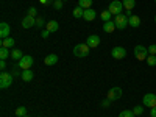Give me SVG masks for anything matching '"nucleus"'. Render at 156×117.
I'll use <instances>...</instances> for the list:
<instances>
[{"mask_svg": "<svg viewBox=\"0 0 156 117\" xmlns=\"http://www.w3.org/2000/svg\"><path fill=\"white\" fill-rule=\"evenodd\" d=\"M89 50H90V47L87 44H76L72 50V53L76 58H86L89 55Z\"/></svg>", "mask_w": 156, "mask_h": 117, "instance_id": "1", "label": "nucleus"}, {"mask_svg": "<svg viewBox=\"0 0 156 117\" xmlns=\"http://www.w3.org/2000/svg\"><path fill=\"white\" fill-rule=\"evenodd\" d=\"M148 47H144V45H136L134 47V56L137 61H145L147 56H148Z\"/></svg>", "mask_w": 156, "mask_h": 117, "instance_id": "2", "label": "nucleus"}, {"mask_svg": "<svg viewBox=\"0 0 156 117\" xmlns=\"http://www.w3.org/2000/svg\"><path fill=\"white\" fill-rule=\"evenodd\" d=\"M11 84H12V73L3 70L2 73H0V87H2V89H8Z\"/></svg>", "mask_w": 156, "mask_h": 117, "instance_id": "3", "label": "nucleus"}, {"mask_svg": "<svg viewBox=\"0 0 156 117\" xmlns=\"http://www.w3.org/2000/svg\"><path fill=\"white\" fill-rule=\"evenodd\" d=\"M109 11H111V14L112 16H119V14H123V3L120 2V0H112L111 2V5H109V8H108Z\"/></svg>", "mask_w": 156, "mask_h": 117, "instance_id": "4", "label": "nucleus"}, {"mask_svg": "<svg viewBox=\"0 0 156 117\" xmlns=\"http://www.w3.org/2000/svg\"><path fill=\"white\" fill-rule=\"evenodd\" d=\"M114 23H115L117 30H125L128 27V17L125 14H119V16L114 17Z\"/></svg>", "mask_w": 156, "mask_h": 117, "instance_id": "5", "label": "nucleus"}, {"mask_svg": "<svg viewBox=\"0 0 156 117\" xmlns=\"http://www.w3.org/2000/svg\"><path fill=\"white\" fill-rule=\"evenodd\" d=\"M33 62H34V59H33V56H30V55H23V58L19 61V67L22 69V70H27V69H31V66H33Z\"/></svg>", "mask_w": 156, "mask_h": 117, "instance_id": "6", "label": "nucleus"}, {"mask_svg": "<svg viewBox=\"0 0 156 117\" xmlns=\"http://www.w3.org/2000/svg\"><path fill=\"white\" fill-rule=\"evenodd\" d=\"M120 97H122V87H119V86H114V87H111V89L108 90V98H109L111 101L119 100Z\"/></svg>", "mask_w": 156, "mask_h": 117, "instance_id": "7", "label": "nucleus"}, {"mask_svg": "<svg viewBox=\"0 0 156 117\" xmlns=\"http://www.w3.org/2000/svg\"><path fill=\"white\" fill-rule=\"evenodd\" d=\"M142 103H144V106L147 108H154L156 106V95L154 94H145L144 98H142Z\"/></svg>", "mask_w": 156, "mask_h": 117, "instance_id": "8", "label": "nucleus"}, {"mask_svg": "<svg viewBox=\"0 0 156 117\" xmlns=\"http://www.w3.org/2000/svg\"><path fill=\"white\" fill-rule=\"evenodd\" d=\"M111 56H112L114 59H123V58L126 56V50H125L123 47H114V48L111 50Z\"/></svg>", "mask_w": 156, "mask_h": 117, "instance_id": "9", "label": "nucleus"}, {"mask_svg": "<svg viewBox=\"0 0 156 117\" xmlns=\"http://www.w3.org/2000/svg\"><path fill=\"white\" fill-rule=\"evenodd\" d=\"M86 44H87L90 48H97V47L100 45V37H98L97 34H90V36H87V39H86Z\"/></svg>", "mask_w": 156, "mask_h": 117, "instance_id": "10", "label": "nucleus"}, {"mask_svg": "<svg viewBox=\"0 0 156 117\" xmlns=\"http://www.w3.org/2000/svg\"><path fill=\"white\" fill-rule=\"evenodd\" d=\"M9 33H11L9 23H6V22H2V23H0V37H2V39H6V37H9Z\"/></svg>", "mask_w": 156, "mask_h": 117, "instance_id": "11", "label": "nucleus"}, {"mask_svg": "<svg viewBox=\"0 0 156 117\" xmlns=\"http://www.w3.org/2000/svg\"><path fill=\"white\" fill-rule=\"evenodd\" d=\"M31 27H36V17L25 16L22 19V28H31Z\"/></svg>", "mask_w": 156, "mask_h": 117, "instance_id": "12", "label": "nucleus"}, {"mask_svg": "<svg viewBox=\"0 0 156 117\" xmlns=\"http://www.w3.org/2000/svg\"><path fill=\"white\" fill-rule=\"evenodd\" d=\"M20 78H22V81H25V83H30L33 78H34V72L31 70V69H27V70H22V75H20Z\"/></svg>", "mask_w": 156, "mask_h": 117, "instance_id": "13", "label": "nucleus"}, {"mask_svg": "<svg viewBox=\"0 0 156 117\" xmlns=\"http://www.w3.org/2000/svg\"><path fill=\"white\" fill-rule=\"evenodd\" d=\"M83 17H84V20H87V22H92V20H95V17H97V12H95V9L87 8V9H84Z\"/></svg>", "mask_w": 156, "mask_h": 117, "instance_id": "14", "label": "nucleus"}, {"mask_svg": "<svg viewBox=\"0 0 156 117\" xmlns=\"http://www.w3.org/2000/svg\"><path fill=\"white\" fill-rule=\"evenodd\" d=\"M58 55H55V53H51V55H47L45 56V59H44V62H45V66H55V64L58 62Z\"/></svg>", "mask_w": 156, "mask_h": 117, "instance_id": "15", "label": "nucleus"}, {"mask_svg": "<svg viewBox=\"0 0 156 117\" xmlns=\"http://www.w3.org/2000/svg\"><path fill=\"white\" fill-rule=\"evenodd\" d=\"M114 30H115V23H114V20H109V22H103V31H105V33L111 34Z\"/></svg>", "mask_w": 156, "mask_h": 117, "instance_id": "16", "label": "nucleus"}, {"mask_svg": "<svg viewBox=\"0 0 156 117\" xmlns=\"http://www.w3.org/2000/svg\"><path fill=\"white\" fill-rule=\"evenodd\" d=\"M45 30H48L50 33H56L58 30H59V23L56 22V20H48L47 22V28Z\"/></svg>", "mask_w": 156, "mask_h": 117, "instance_id": "17", "label": "nucleus"}, {"mask_svg": "<svg viewBox=\"0 0 156 117\" xmlns=\"http://www.w3.org/2000/svg\"><path fill=\"white\" fill-rule=\"evenodd\" d=\"M128 25H129V27H133V28H137L139 25H140V17H139V16L128 17Z\"/></svg>", "mask_w": 156, "mask_h": 117, "instance_id": "18", "label": "nucleus"}, {"mask_svg": "<svg viewBox=\"0 0 156 117\" xmlns=\"http://www.w3.org/2000/svg\"><path fill=\"white\" fill-rule=\"evenodd\" d=\"M22 58H23V55H22V51H20L19 48H12V50H11V59H14V61L19 62Z\"/></svg>", "mask_w": 156, "mask_h": 117, "instance_id": "19", "label": "nucleus"}, {"mask_svg": "<svg viewBox=\"0 0 156 117\" xmlns=\"http://www.w3.org/2000/svg\"><path fill=\"white\" fill-rule=\"evenodd\" d=\"M72 14H73V17H75V19H81V17H83V14H84V8H81V6L73 8Z\"/></svg>", "mask_w": 156, "mask_h": 117, "instance_id": "20", "label": "nucleus"}, {"mask_svg": "<svg viewBox=\"0 0 156 117\" xmlns=\"http://www.w3.org/2000/svg\"><path fill=\"white\" fill-rule=\"evenodd\" d=\"M14 44H16V41H14V39H12L11 36L6 37V39H2V47L9 48V47H14Z\"/></svg>", "mask_w": 156, "mask_h": 117, "instance_id": "21", "label": "nucleus"}, {"mask_svg": "<svg viewBox=\"0 0 156 117\" xmlns=\"http://www.w3.org/2000/svg\"><path fill=\"white\" fill-rule=\"evenodd\" d=\"M100 17H101V20H103V22H109V20H112V19H111V17H112V14H111V11H109V9L101 11Z\"/></svg>", "mask_w": 156, "mask_h": 117, "instance_id": "22", "label": "nucleus"}, {"mask_svg": "<svg viewBox=\"0 0 156 117\" xmlns=\"http://www.w3.org/2000/svg\"><path fill=\"white\" fill-rule=\"evenodd\" d=\"M122 3H123V8L125 9H131L136 6V0H122Z\"/></svg>", "mask_w": 156, "mask_h": 117, "instance_id": "23", "label": "nucleus"}, {"mask_svg": "<svg viewBox=\"0 0 156 117\" xmlns=\"http://www.w3.org/2000/svg\"><path fill=\"white\" fill-rule=\"evenodd\" d=\"M9 56H11L9 48H6V47H0V59H8Z\"/></svg>", "mask_w": 156, "mask_h": 117, "instance_id": "24", "label": "nucleus"}, {"mask_svg": "<svg viewBox=\"0 0 156 117\" xmlns=\"http://www.w3.org/2000/svg\"><path fill=\"white\" fill-rule=\"evenodd\" d=\"M78 6H81V8L87 9V8L92 6V0H78Z\"/></svg>", "mask_w": 156, "mask_h": 117, "instance_id": "25", "label": "nucleus"}, {"mask_svg": "<svg viewBox=\"0 0 156 117\" xmlns=\"http://www.w3.org/2000/svg\"><path fill=\"white\" fill-rule=\"evenodd\" d=\"M16 115L25 117V115H27V108H25V106H19V108L16 109Z\"/></svg>", "mask_w": 156, "mask_h": 117, "instance_id": "26", "label": "nucleus"}, {"mask_svg": "<svg viewBox=\"0 0 156 117\" xmlns=\"http://www.w3.org/2000/svg\"><path fill=\"white\" fill-rule=\"evenodd\" d=\"M147 64L151 66V67H154L156 66V55H148L147 56Z\"/></svg>", "mask_w": 156, "mask_h": 117, "instance_id": "27", "label": "nucleus"}, {"mask_svg": "<svg viewBox=\"0 0 156 117\" xmlns=\"http://www.w3.org/2000/svg\"><path fill=\"white\" fill-rule=\"evenodd\" d=\"M119 117H134V112L133 111H129V109H125L119 114Z\"/></svg>", "mask_w": 156, "mask_h": 117, "instance_id": "28", "label": "nucleus"}, {"mask_svg": "<svg viewBox=\"0 0 156 117\" xmlns=\"http://www.w3.org/2000/svg\"><path fill=\"white\" fill-rule=\"evenodd\" d=\"M133 112H134V115H140L142 112H144V106H134V109H133Z\"/></svg>", "mask_w": 156, "mask_h": 117, "instance_id": "29", "label": "nucleus"}, {"mask_svg": "<svg viewBox=\"0 0 156 117\" xmlns=\"http://www.w3.org/2000/svg\"><path fill=\"white\" fill-rule=\"evenodd\" d=\"M44 23H45V20H44L42 17H36V27H37V28L44 27Z\"/></svg>", "mask_w": 156, "mask_h": 117, "instance_id": "30", "label": "nucleus"}, {"mask_svg": "<svg viewBox=\"0 0 156 117\" xmlns=\"http://www.w3.org/2000/svg\"><path fill=\"white\" fill-rule=\"evenodd\" d=\"M28 16H31V17H36V16H37V9H36L34 6L28 8Z\"/></svg>", "mask_w": 156, "mask_h": 117, "instance_id": "31", "label": "nucleus"}, {"mask_svg": "<svg viewBox=\"0 0 156 117\" xmlns=\"http://www.w3.org/2000/svg\"><path fill=\"white\" fill-rule=\"evenodd\" d=\"M53 6H55V9H62V0H55Z\"/></svg>", "mask_w": 156, "mask_h": 117, "instance_id": "32", "label": "nucleus"}, {"mask_svg": "<svg viewBox=\"0 0 156 117\" xmlns=\"http://www.w3.org/2000/svg\"><path fill=\"white\" fill-rule=\"evenodd\" d=\"M148 53H150V55H156V44L148 45Z\"/></svg>", "mask_w": 156, "mask_h": 117, "instance_id": "33", "label": "nucleus"}, {"mask_svg": "<svg viewBox=\"0 0 156 117\" xmlns=\"http://www.w3.org/2000/svg\"><path fill=\"white\" fill-rule=\"evenodd\" d=\"M11 73H12V76H20V75H22V72H19V69H17V67L12 69V72H11Z\"/></svg>", "mask_w": 156, "mask_h": 117, "instance_id": "34", "label": "nucleus"}, {"mask_svg": "<svg viewBox=\"0 0 156 117\" xmlns=\"http://www.w3.org/2000/svg\"><path fill=\"white\" fill-rule=\"evenodd\" d=\"M0 69H2V70L6 69V59H2V61H0Z\"/></svg>", "mask_w": 156, "mask_h": 117, "instance_id": "35", "label": "nucleus"}, {"mask_svg": "<svg viewBox=\"0 0 156 117\" xmlns=\"http://www.w3.org/2000/svg\"><path fill=\"white\" fill-rule=\"evenodd\" d=\"M41 36H42V37H44V39H47V37H48V36H50V31H48V30H44V31H42V33H41Z\"/></svg>", "mask_w": 156, "mask_h": 117, "instance_id": "36", "label": "nucleus"}, {"mask_svg": "<svg viewBox=\"0 0 156 117\" xmlns=\"http://www.w3.org/2000/svg\"><path fill=\"white\" fill-rule=\"evenodd\" d=\"M109 103H111V100H109V98H106V100H103L101 106H105V108H106V106H109Z\"/></svg>", "mask_w": 156, "mask_h": 117, "instance_id": "37", "label": "nucleus"}, {"mask_svg": "<svg viewBox=\"0 0 156 117\" xmlns=\"http://www.w3.org/2000/svg\"><path fill=\"white\" fill-rule=\"evenodd\" d=\"M42 5H50V3H53V0H39Z\"/></svg>", "mask_w": 156, "mask_h": 117, "instance_id": "38", "label": "nucleus"}, {"mask_svg": "<svg viewBox=\"0 0 156 117\" xmlns=\"http://www.w3.org/2000/svg\"><path fill=\"white\" fill-rule=\"evenodd\" d=\"M125 16H126V17H131V16H133L131 9H125Z\"/></svg>", "mask_w": 156, "mask_h": 117, "instance_id": "39", "label": "nucleus"}, {"mask_svg": "<svg viewBox=\"0 0 156 117\" xmlns=\"http://www.w3.org/2000/svg\"><path fill=\"white\" fill-rule=\"evenodd\" d=\"M150 115H151V117H156V106L150 109Z\"/></svg>", "mask_w": 156, "mask_h": 117, "instance_id": "40", "label": "nucleus"}, {"mask_svg": "<svg viewBox=\"0 0 156 117\" xmlns=\"http://www.w3.org/2000/svg\"><path fill=\"white\" fill-rule=\"evenodd\" d=\"M154 23H156V16H154Z\"/></svg>", "mask_w": 156, "mask_h": 117, "instance_id": "41", "label": "nucleus"}, {"mask_svg": "<svg viewBox=\"0 0 156 117\" xmlns=\"http://www.w3.org/2000/svg\"><path fill=\"white\" fill-rule=\"evenodd\" d=\"M16 117H19V115H16ZM25 117H27V115H25Z\"/></svg>", "mask_w": 156, "mask_h": 117, "instance_id": "42", "label": "nucleus"}, {"mask_svg": "<svg viewBox=\"0 0 156 117\" xmlns=\"http://www.w3.org/2000/svg\"><path fill=\"white\" fill-rule=\"evenodd\" d=\"M154 3H156V0H154Z\"/></svg>", "mask_w": 156, "mask_h": 117, "instance_id": "43", "label": "nucleus"}]
</instances>
